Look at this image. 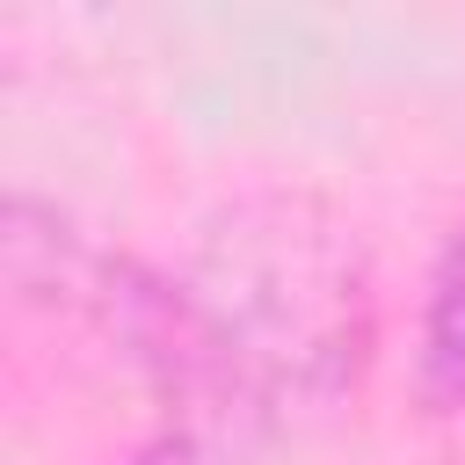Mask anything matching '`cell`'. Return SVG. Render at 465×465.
<instances>
[{
  "instance_id": "obj_1",
  "label": "cell",
  "mask_w": 465,
  "mask_h": 465,
  "mask_svg": "<svg viewBox=\"0 0 465 465\" xmlns=\"http://www.w3.org/2000/svg\"><path fill=\"white\" fill-rule=\"evenodd\" d=\"M211 400H334L371 356V276L356 232L312 196L232 203L174 283Z\"/></svg>"
},
{
  "instance_id": "obj_2",
  "label": "cell",
  "mask_w": 465,
  "mask_h": 465,
  "mask_svg": "<svg viewBox=\"0 0 465 465\" xmlns=\"http://www.w3.org/2000/svg\"><path fill=\"white\" fill-rule=\"evenodd\" d=\"M421 385L436 407H465V240L436 269V291L421 312Z\"/></svg>"
},
{
  "instance_id": "obj_3",
  "label": "cell",
  "mask_w": 465,
  "mask_h": 465,
  "mask_svg": "<svg viewBox=\"0 0 465 465\" xmlns=\"http://www.w3.org/2000/svg\"><path fill=\"white\" fill-rule=\"evenodd\" d=\"M124 465H203V450H196V443L174 429V436H153V443H138Z\"/></svg>"
}]
</instances>
